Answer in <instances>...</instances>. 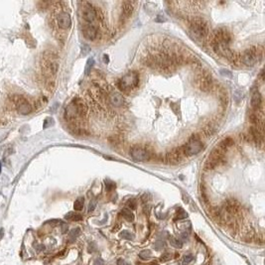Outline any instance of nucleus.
<instances>
[{
	"instance_id": "obj_3",
	"label": "nucleus",
	"mask_w": 265,
	"mask_h": 265,
	"mask_svg": "<svg viewBox=\"0 0 265 265\" xmlns=\"http://www.w3.org/2000/svg\"><path fill=\"white\" fill-rule=\"evenodd\" d=\"M262 55V52L259 51V48L257 47H250L248 48L241 56V60L243 64L246 66H254L257 62L260 60Z\"/></svg>"
},
{
	"instance_id": "obj_23",
	"label": "nucleus",
	"mask_w": 265,
	"mask_h": 265,
	"mask_svg": "<svg viewBox=\"0 0 265 265\" xmlns=\"http://www.w3.org/2000/svg\"><path fill=\"white\" fill-rule=\"evenodd\" d=\"M119 235H120V237L123 238V239H127V240H132L134 238L133 233H131L130 231H128V230H122Z\"/></svg>"
},
{
	"instance_id": "obj_38",
	"label": "nucleus",
	"mask_w": 265,
	"mask_h": 265,
	"mask_svg": "<svg viewBox=\"0 0 265 265\" xmlns=\"http://www.w3.org/2000/svg\"><path fill=\"white\" fill-rule=\"evenodd\" d=\"M103 62H105V64H107L108 62H109V59H108V56H107V55H103Z\"/></svg>"
},
{
	"instance_id": "obj_5",
	"label": "nucleus",
	"mask_w": 265,
	"mask_h": 265,
	"mask_svg": "<svg viewBox=\"0 0 265 265\" xmlns=\"http://www.w3.org/2000/svg\"><path fill=\"white\" fill-rule=\"evenodd\" d=\"M202 149V143L198 137H192L184 147V152L188 156H193L200 153Z\"/></svg>"
},
{
	"instance_id": "obj_26",
	"label": "nucleus",
	"mask_w": 265,
	"mask_h": 265,
	"mask_svg": "<svg viewBox=\"0 0 265 265\" xmlns=\"http://www.w3.org/2000/svg\"><path fill=\"white\" fill-rule=\"evenodd\" d=\"M93 64H95V60H93V58L88 59L87 63H86V75L90 74V72H91V67H92Z\"/></svg>"
},
{
	"instance_id": "obj_27",
	"label": "nucleus",
	"mask_w": 265,
	"mask_h": 265,
	"mask_svg": "<svg viewBox=\"0 0 265 265\" xmlns=\"http://www.w3.org/2000/svg\"><path fill=\"white\" fill-rule=\"evenodd\" d=\"M115 189V183H113L111 181H105V190L107 192H111Z\"/></svg>"
},
{
	"instance_id": "obj_1",
	"label": "nucleus",
	"mask_w": 265,
	"mask_h": 265,
	"mask_svg": "<svg viewBox=\"0 0 265 265\" xmlns=\"http://www.w3.org/2000/svg\"><path fill=\"white\" fill-rule=\"evenodd\" d=\"M190 33L196 41L202 42L207 40L210 33V28L204 19L195 18L190 23Z\"/></svg>"
},
{
	"instance_id": "obj_40",
	"label": "nucleus",
	"mask_w": 265,
	"mask_h": 265,
	"mask_svg": "<svg viewBox=\"0 0 265 265\" xmlns=\"http://www.w3.org/2000/svg\"><path fill=\"white\" fill-rule=\"evenodd\" d=\"M3 235H4V230H3V228H1V230H0V240L2 239Z\"/></svg>"
},
{
	"instance_id": "obj_32",
	"label": "nucleus",
	"mask_w": 265,
	"mask_h": 265,
	"mask_svg": "<svg viewBox=\"0 0 265 265\" xmlns=\"http://www.w3.org/2000/svg\"><path fill=\"white\" fill-rule=\"evenodd\" d=\"M95 251H96V245H95V242H91V243L90 244V246H88V252L92 253V252H95Z\"/></svg>"
},
{
	"instance_id": "obj_28",
	"label": "nucleus",
	"mask_w": 265,
	"mask_h": 265,
	"mask_svg": "<svg viewBox=\"0 0 265 265\" xmlns=\"http://www.w3.org/2000/svg\"><path fill=\"white\" fill-rule=\"evenodd\" d=\"M194 259V256L192 254H188V255H185L183 257V261L181 262V265H187L188 263H190L192 260Z\"/></svg>"
},
{
	"instance_id": "obj_30",
	"label": "nucleus",
	"mask_w": 265,
	"mask_h": 265,
	"mask_svg": "<svg viewBox=\"0 0 265 265\" xmlns=\"http://www.w3.org/2000/svg\"><path fill=\"white\" fill-rule=\"evenodd\" d=\"M126 206H127L130 210H135V209H136V201H135L134 199H130V200L127 202Z\"/></svg>"
},
{
	"instance_id": "obj_41",
	"label": "nucleus",
	"mask_w": 265,
	"mask_h": 265,
	"mask_svg": "<svg viewBox=\"0 0 265 265\" xmlns=\"http://www.w3.org/2000/svg\"><path fill=\"white\" fill-rule=\"evenodd\" d=\"M148 265H159L157 262H151V263H149Z\"/></svg>"
},
{
	"instance_id": "obj_8",
	"label": "nucleus",
	"mask_w": 265,
	"mask_h": 265,
	"mask_svg": "<svg viewBox=\"0 0 265 265\" xmlns=\"http://www.w3.org/2000/svg\"><path fill=\"white\" fill-rule=\"evenodd\" d=\"M130 154H131V157L135 161H139V162L146 161L150 158V154L147 150L142 147H138V146L133 147L130 150Z\"/></svg>"
},
{
	"instance_id": "obj_2",
	"label": "nucleus",
	"mask_w": 265,
	"mask_h": 265,
	"mask_svg": "<svg viewBox=\"0 0 265 265\" xmlns=\"http://www.w3.org/2000/svg\"><path fill=\"white\" fill-rule=\"evenodd\" d=\"M226 149L227 147L225 146V144L222 142H221L217 146H216L212 149V153L209 155V157H207V160L206 162V168L209 170H212L216 167H217V166L223 161Z\"/></svg>"
},
{
	"instance_id": "obj_4",
	"label": "nucleus",
	"mask_w": 265,
	"mask_h": 265,
	"mask_svg": "<svg viewBox=\"0 0 265 265\" xmlns=\"http://www.w3.org/2000/svg\"><path fill=\"white\" fill-rule=\"evenodd\" d=\"M139 82V75L136 72H129L119 81V86L123 91H130L136 87Z\"/></svg>"
},
{
	"instance_id": "obj_12",
	"label": "nucleus",
	"mask_w": 265,
	"mask_h": 265,
	"mask_svg": "<svg viewBox=\"0 0 265 265\" xmlns=\"http://www.w3.org/2000/svg\"><path fill=\"white\" fill-rule=\"evenodd\" d=\"M82 32H84L85 37L91 41L95 40L97 37V29L96 27H95V26H92V25L86 26L84 30H82Z\"/></svg>"
},
{
	"instance_id": "obj_17",
	"label": "nucleus",
	"mask_w": 265,
	"mask_h": 265,
	"mask_svg": "<svg viewBox=\"0 0 265 265\" xmlns=\"http://www.w3.org/2000/svg\"><path fill=\"white\" fill-rule=\"evenodd\" d=\"M65 219L67 221H79L82 220V216L79 214H76L74 212H70L65 216Z\"/></svg>"
},
{
	"instance_id": "obj_16",
	"label": "nucleus",
	"mask_w": 265,
	"mask_h": 265,
	"mask_svg": "<svg viewBox=\"0 0 265 265\" xmlns=\"http://www.w3.org/2000/svg\"><path fill=\"white\" fill-rule=\"evenodd\" d=\"M261 102H262V98H261L260 93L258 91H254L251 96V106L253 109L258 110L259 107L261 106Z\"/></svg>"
},
{
	"instance_id": "obj_9",
	"label": "nucleus",
	"mask_w": 265,
	"mask_h": 265,
	"mask_svg": "<svg viewBox=\"0 0 265 265\" xmlns=\"http://www.w3.org/2000/svg\"><path fill=\"white\" fill-rule=\"evenodd\" d=\"M57 22H58V26L61 29H69L72 25V19L69 13L67 12H62L58 15L57 18Z\"/></svg>"
},
{
	"instance_id": "obj_22",
	"label": "nucleus",
	"mask_w": 265,
	"mask_h": 265,
	"mask_svg": "<svg viewBox=\"0 0 265 265\" xmlns=\"http://www.w3.org/2000/svg\"><path fill=\"white\" fill-rule=\"evenodd\" d=\"M80 233H81V230H80L79 227H77V228H74V230H71V232L69 233L70 240H71V241L76 240V238L80 235Z\"/></svg>"
},
{
	"instance_id": "obj_34",
	"label": "nucleus",
	"mask_w": 265,
	"mask_h": 265,
	"mask_svg": "<svg viewBox=\"0 0 265 265\" xmlns=\"http://www.w3.org/2000/svg\"><path fill=\"white\" fill-rule=\"evenodd\" d=\"M95 202H90V206H88V212H92L93 210L95 209Z\"/></svg>"
},
{
	"instance_id": "obj_33",
	"label": "nucleus",
	"mask_w": 265,
	"mask_h": 265,
	"mask_svg": "<svg viewBox=\"0 0 265 265\" xmlns=\"http://www.w3.org/2000/svg\"><path fill=\"white\" fill-rule=\"evenodd\" d=\"M103 264H105V261L101 258H96L95 262H93V265H103Z\"/></svg>"
},
{
	"instance_id": "obj_10",
	"label": "nucleus",
	"mask_w": 265,
	"mask_h": 265,
	"mask_svg": "<svg viewBox=\"0 0 265 265\" xmlns=\"http://www.w3.org/2000/svg\"><path fill=\"white\" fill-rule=\"evenodd\" d=\"M77 117H79V112H77V107L75 100H72L69 105L67 106L65 110V118L67 120H75Z\"/></svg>"
},
{
	"instance_id": "obj_11",
	"label": "nucleus",
	"mask_w": 265,
	"mask_h": 265,
	"mask_svg": "<svg viewBox=\"0 0 265 265\" xmlns=\"http://www.w3.org/2000/svg\"><path fill=\"white\" fill-rule=\"evenodd\" d=\"M199 86L200 88L202 91H209L211 86H212V77L210 75L205 74V75H202L201 79L199 80Z\"/></svg>"
},
{
	"instance_id": "obj_7",
	"label": "nucleus",
	"mask_w": 265,
	"mask_h": 265,
	"mask_svg": "<svg viewBox=\"0 0 265 265\" xmlns=\"http://www.w3.org/2000/svg\"><path fill=\"white\" fill-rule=\"evenodd\" d=\"M81 15L86 22L92 23L96 19V9L91 3L86 2L84 3V6L81 9Z\"/></svg>"
},
{
	"instance_id": "obj_25",
	"label": "nucleus",
	"mask_w": 265,
	"mask_h": 265,
	"mask_svg": "<svg viewBox=\"0 0 265 265\" xmlns=\"http://www.w3.org/2000/svg\"><path fill=\"white\" fill-rule=\"evenodd\" d=\"M173 255H174V254L172 252H165V253L162 254V255H161L160 260L162 262H167V261H169V260H171V259L174 258Z\"/></svg>"
},
{
	"instance_id": "obj_20",
	"label": "nucleus",
	"mask_w": 265,
	"mask_h": 265,
	"mask_svg": "<svg viewBox=\"0 0 265 265\" xmlns=\"http://www.w3.org/2000/svg\"><path fill=\"white\" fill-rule=\"evenodd\" d=\"M186 217H188L187 212L184 209H182V207H178V210H177V212H176V219L177 220H184V219H186Z\"/></svg>"
},
{
	"instance_id": "obj_21",
	"label": "nucleus",
	"mask_w": 265,
	"mask_h": 265,
	"mask_svg": "<svg viewBox=\"0 0 265 265\" xmlns=\"http://www.w3.org/2000/svg\"><path fill=\"white\" fill-rule=\"evenodd\" d=\"M84 204H85V200L84 198H77L74 204V209L76 211H81L82 207H84Z\"/></svg>"
},
{
	"instance_id": "obj_31",
	"label": "nucleus",
	"mask_w": 265,
	"mask_h": 265,
	"mask_svg": "<svg viewBox=\"0 0 265 265\" xmlns=\"http://www.w3.org/2000/svg\"><path fill=\"white\" fill-rule=\"evenodd\" d=\"M91 51V48L90 47H88L87 45H84L82 46V48H81V54L82 55H86V54H88V52Z\"/></svg>"
},
{
	"instance_id": "obj_29",
	"label": "nucleus",
	"mask_w": 265,
	"mask_h": 265,
	"mask_svg": "<svg viewBox=\"0 0 265 265\" xmlns=\"http://www.w3.org/2000/svg\"><path fill=\"white\" fill-rule=\"evenodd\" d=\"M154 247L156 250H161L163 247H165V242L163 240H157L154 243Z\"/></svg>"
},
{
	"instance_id": "obj_13",
	"label": "nucleus",
	"mask_w": 265,
	"mask_h": 265,
	"mask_svg": "<svg viewBox=\"0 0 265 265\" xmlns=\"http://www.w3.org/2000/svg\"><path fill=\"white\" fill-rule=\"evenodd\" d=\"M182 158V155H181V149H176L171 151L167 154V159L168 163L170 164H178L180 162V159Z\"/></svg>"
},
{
	"instance_id": "obj_14",
	"label": "nucleus",
	"mask_w": 265,
	"mask_h": 265,
	"mask_svg": "<svg viewBox=\"0 0 265 265\" xmlns=\"http://www.w3.org/2000/svg\"><path fill=\"white\" fill-rule=\"evenodd\" d=\"M109 102L113 106L115 107H119L123 105V96L121 93H119L117 91H114L112 93H110L109 95Z\"/></svg>"
},
{
	"instance_id": "obj_19",
	"label": "nucleus",
	"mask_w": 265,
	"mask_h": 265,
	"mask_svg": "<svg viewBox=\"0 0 265 265\" xmlns=\"http://www.w3.org/2000/svg\"><path fill=\"white\" fill-rule=\"evenodd\" d=\"M169 241H170L171 245L175 248L180 249V248L183 247V242H182V240L178 239V238H176L174 236H169Z\"/></svg>"
},
{
	"instance_id": "obj_36",
	"label": "nucleus",
	"mask_w": 265,
	"mask_h": 265,
	"mask_svg": "<svg viewBox=\"0 0 265 265\" xmlns=\"http://www.w3.org/2000/svg\"><path fill=\"white\" fill-rule=\"evenodd\" d=\"M48 123V125H47V127L48 126H50V125H52V124L54 123V121H53V119L52 118H46V120H45V123H44V125H46V124ZM46 127V128H47Z\"/></svg>"
},
{
	"instance_id": "obj_24",
	"label": "nucleus",
	"mask_w": 265,
	"mask_h": 265,
	"mask_svg": "<svg viewBox=\"0 0 265 265\" xmlns=\"http://www.w3.org/2000/svg\"><path fill=\"white\" fill-rule=\"evenodd\" d=\"M151 255H152V252H151V250H149V249H144V250H142L139 253V257L141 258L142 260L149 259L150 257H151Z\"/></svg>"
},
{
	"instance_id": "obj_35",
	"label": "nucleus",
	"mask_w": 265,
	"mask_h": 265,
	"mask_svg": "<svg viewBox=\"0 0 265 265\" xmlns=\"http://www.w3.org/2000/svg\"><path fill=\"white\" fill-rule=\"evenodd\" d=\"M117 265H129V264H128V262H127V261L124 260V259L119 258L118 260H117Z\"/></svg>"
},
{
	"instance_id": "obj_37",
	"label": "nucleus",
	"mask_w": 265,
	"mask_h": 265,
	"mask_svg": "<svg viewBox=\"0 0 265 265\" xmlns=\"http://www.w3.org/2000/svg\"><path fill=\"white\" fill-rule=\"evenodd\" d=\"M221 74L222 76H228V77L231 76L230 72H228V71H226V70H221Z\"/></svg>"
},
{
	"instance_id": "obj_18",
	"label": "nucleus",
	"mask_w": 265,
	"mask_h": 265,
	"mask_svg": "<svg viewBox=\"0 0 265 265\" xmlns=\"http://www.w3.org/2000/svg\"><path fill=\"white\" fill-rule=\"evenodd\" d=\"M121 216L127 221H134V215L132 214V212L130 210H128V209H123L121 211Z\"/></svg>"
},
{
	"instance_id": "obj_15",
	"label": "nucleus",
	"mask_w": 265,
	"mask_h": 265,
	"mask_svg": "<svg viewBox=\"0 0 265 265\" xmlns=\"http://www.w3.org/2000/svg\"><path fill=\"white\" fill-rule=\"evenodd\" d=\"M133 3L132 2H124L123 6H122V13H121V17L125 20L128 19L131 16V14L133 12Z\"/></svg>"
},
{
	"instance_id": "obj_39",
	"label": "nucleus",
	"mask_w": 265,
	"mask_h": 265,
	"mask_svg": "<svg viewBox=\"0 0 265 265\" xmlns=\"http://www.w3.org/2000/svg\"><path fill=\"white\" fill-rule=\"evenodd\" d=\"M181 236H182V238H184V239H187V238H188V233H186V231L182 232Z\"/></svg>"
},
{
	"instance_id": "obj_6",
	"label": "nucleus",
	"mask_w": 265,
	"mask_h": 265,
	"mask_svg": "<svg viewBox=\"0 0 265 265\" xmlns=\"http://www.w3.org/2000/svg\"><path fill=\"white\" fill-rule=\"evenodd\" d=\"M16 103V108L18 113L22 114V115H27V114L32 112V105L27 101V100L22 96L17 95L14 100Z\"/></svg>"
}]
</instances>
